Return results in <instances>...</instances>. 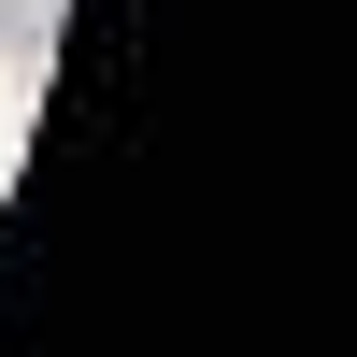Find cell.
Listing matches in <instances>:
<instances>
[{
  "mask_svg": "<svg viewBox=\"0 0 357 357\" xmlns=\"http://www.w3.org/2000/svg\"><path fill=\"white\" fill-rule=\"evenodd\" d=\"M15 15H29V0H0V43H15Z\"/></svg>",
  "mask_w": 357,
  "mask_h": 357,
  "instance_id": "cell-2",
  "label": "cell"
},
{
  "mask_svg": "<svg viewBox=\"0 0 357 357\" xmlns=\"http://www.w3.org/2000/svg\"><path fill=\"white\" fill-rule=\"evenodd\" d=\"M0 200H15V143H0Z\"/></svg>",
  "mask_w": 357,
  "mask_h": 357,
  "instance_id": "cell-1",
  "label": "cell"
}]
</instances>
